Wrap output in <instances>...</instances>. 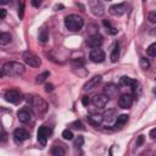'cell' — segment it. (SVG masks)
<instances>
[{"label": "cell", "mask_w": 156, "mask_h": 156, "mask_svg": "<svg viewBox=\"0 0 156 156\" xmlns=\"http://www.w3.org/2000/svg\"><path fill=\"white\" fill-rule=\"evenodd\" d=\"M1 69H2L4 76H7V77H20V76H22L24 73L26 67L21 62L9 61V62L4 63Z\"/></svg>", "instance_id": "obj_1"}, {"label": "cell", "mask_w": 156, "mask_h": 156, "mask_svg": "<svg viewBox=\"0 0 156 156\" xmlns=\"http://www.w3.org/2000/svg\"><path fill=\"white\" fill-rule=\"evenodd\" d=\"M27 102L32 106V110L38 116H43L48 111V107H49L48 106V102L43 98H40L38 95H30V96H28L27 98Z\"/></svg>", "instance_id": "obj_2"}, {"label": "cell", "mask_w": 156, "mask_h": 156, "mask_svg": "<svg viewBox=\"0 0 156 156\" xmlns=\"http://www.w3.org/2000/svg\"><path fill=\"white\" fill-rule=\"evenodd\" d=\"M83 24H84V20L80 16H78V15L72 13V15H68L65 18V26L71 32H78V30H80L82 27H83Z\"/></svg>", "instance_id": "obj_3"}, {"label": "cell", "mask_w": 156, "mask_h": 156, "mask_svg": "<svg viewBox=\"0 0 156 156\" xmlns=\"http://www.w3.org/2000/svg\"><path fill=\"white\" fill-rule=\"evenodd\" d=\"M22 58L26 62V65H28L30 67H39L41 65V60L39 58V56H37L35 54H33L30 51H24L22 55Z\"/></svg>", "instance_id": "obj_4"}, {"label": "cell", "mask_w": 156, "mask_h": 156, "mask_svg": "<svg viewBox=\"0 0 156 156\" xmlns=\"http://www.w3.org/2000/svg\"><path fill=\"white\" fill-rule=\"evenodd\" d=\"M89 9L94 16H102L105 13V7L100 0H89Z\"/></svg>", "instance_id": "obj_5"}, {"label": "cell", "mask_w": 156, "mask_h": 156, "mask_svg": "<svg viewBox=\"0 0 156 156\" xmlns=\"http://www.w3.org/2000/svg\"><path fill=\"white\" fill-rule=\"evenodd\" d=\"M50 133H51V130L49 129V127H46V126L39 127L38 133H37V138H38V141H39V144L41 146L46 145V141H48V138H49Z\"/></svg>", "instance_id": "obj_6"}, {"label": "cell", "mask_w": 156, "mask_h": 156, "mask_svg": "<svg viewBox=\"0 0 156 156\" xmlns=\"http://www.w3.org/2000/svg\"><path fill=\"white\" fill-rule=\"evenodd\" d=\"M126 11H127V4H126V2L111 5L110 9H108V12H110L112 16H116V17H119V16L124 15Z\"/></svg>", "instance_id": "obj_7"}, {"label": "cell", "mask_w": 156, "mask_h": 156, "mask_svg": "<svg viewBox=\"0 0 156 156\" xmlns=\"http://www.w3.org/2000/svg\"><path fill=\"white\" fill-rule=\"evenodd\" d=\"M102 44V37L98 33L95 34H90V37L87 39V45L91 49H96V48H100Z\"/></svg>", "instance_id": "obj_8"}, {"label": "cell", "mask_w": 156, "mask_h": 156, "mask_svg": "<svg viewBox=\"0 0 156 156\" xmlns=\"http://www.w3.org/2000/svg\"><path fill=\"white\" fill-rule=\"evenodd\" d=\"M89 58H90L91 62L100 63V62H102V61L105 60V52H104L101 49H99V48L93 49V50L90 51V54H89Z\"/></svg>", "instance_id": "obj_9"}, {"label": "cell", "mask_w": 156, "mask_h": 156, "mask_svg": "<svg viewBox=\"0 0 156 156\" xmlns=\"http://www.w3.org/2000/svg\"><path fill=\"white\" fill-rule=\"evenodd\" d=\"M108 102V98L105 94H98L91 99V104L98 108H104Z\"/></svg>", "instance_id": "obj_10"}, {"label": "cell", "mask_w": 156, "mask_h": 156, "mask_svg": "<svg viewBox=\"0 0 156 156\" xmlns=\"http://www.w3.org/2000/svg\"><path fill=\"white\" fill-rule=\"evenodd\" d=\"M133 95L132 94H123L118 98V106L121 108H129L133 104Z\"/></svg>", "instance_id": "obj_11"}, {"label": "cell", "mask_w": 156, "mask_h": 156, "mask_svg": "<svg viewBox=\"0 0 156 156\" xmlns=\"http://www.w3.org/2000/svg\"><path fill=\"white\" fill-rule=\"evenodd\" d=\"M101 79H102V77L99 74V76H94L93 78H90L84 85H83V90H85V91H90V90H93L94 88H96L98 85H99V83L101 82Z\"/></svg>", "instance_id": "obj_12"}, {"label": "cell", "mask_w": 156, "mask_h": 156, "mask_svg": "<svg viewBox=\"0 0 156 156\" xmlns=\"http://www.w3.org/2000/svg\"><path fill=\"white\" fill-rule=\"evenodd\" d=\"M13 139L16 143H22V141L29 139V133L23 128H17L13 132Z\"/></svg>", "instance_id": "obj_13"}, {"label": "cell", "mask_w": 156, "mask_h": 156, "mask_svg": "<svg viewBox=\"0 0 156 156\" xmlns=\"http://www.w3.org/2000/svg\"><path fill=\"white\" fill-rule=\"evenodd\" d=\"M5 100L11 104H16L21 100V94L17 90H9L5 93Z\"/></svg>", "instance_id": "obj_14"}, {"label": "cell", "mask_w": 156, "mask_h": 156, "mask_svg": "<svg viewBox=\"0 0 156 156\" xmlns=\"http://www.w3.org/2000/svg\"><path fill=\"white\" fill-rule=\"evenodd\" d=\"M17 117L20 119V122L22 123H28L30 119H32V112L27 108H22L17 112Z\"/></svg>", "instance_id": "obj_15"}, {"label": "cell", "mask_w": 156, "mask_h": 156, "mask_svg": "<svg viewBox=\"0 0 156 156\" xmlns=\"http://www.w3.org/2000/svg\"><path fill=\"white\" fill-rule=\"evenodd\" d=\"M117 93H118V88H117V85H115V84H112V83L106 84L105 88H104V94H105L108 99L116 96Z\"/></svg>", "instance_id": "obj_16"}, {"label": "cell", "mask_w": 156, "mask_h": 156, "mask_svg": "<svg viewBox=\"0 0 156 156\" xmlns=\"http://www.w3.org/2000/svg\"><path fill=\"white\" fill-rule=\"evenodd\" d=\"M116 117H117L116 110H108L107 112H105V113L102 115V121H105V122H107V123H111Z\"/></svg>", "instance_id": "obj_17"}, {"label": "cell", "mask_w": 156, "mask_h": 156, "mask_svg": "<svg viewBox=\"0 0 156 156\" xmlns=\"http://www.w3.org/2000/svg\"><path fill=\"white\" fill-rule=\"evenodd\" d=\"M110 58H111V62H117V60L119 58V45H118V43H116L115 44V46H113V49H112V52H111V56H110Z\"/></svg>", "instance_id": "obj_18"}, {"label": "cell", "mask_w": 156, "mask_h": 156, "mask_svg": "<svg viewBox=\"0 0 156 156\" xmlns=\"http://www.w3.org/2000/svg\"><path fill=\"white\" fill-rule=\"evenodd\" d=\"M135 83H136V80H134V79H132V78H129V77H127V76H123V77L119 79V84H121V85L129 87V88H132Z\"/></svg>", "instance_id": "obj_19"}, {"label": "cell", "mask_w": 156, "mask_h": 156, "mask_svg": "<svg viewBox=\"0 0 156 156\" xmlns=\"http://www.w3.org/2000/svg\"><path fill=\"white\" fill-rule=\"evenodd\" d=\"M128 115H121L118 117H116V122H115V127L116 128H121L122 126H124L128 121Z\"/></svg>", "instance_id": "obj_20"}, {"label": "cell", "mask_w": 156, "mask_h": 156, "mask_svg": "<svg viewBox=\"0 0 156 156\" xmlns=\"http://www.w3.org/2000/svg\"><path fill=\"white\" fill-rule=\"evenodd\" d=\"M88 121L93 126H98L102 122V115H90V116H88Z\"/></svg>", "instance_id": "obj_21"}, {"label": "cell", "mask_w": 156, "mask_h": 156, "mask_svg": "<svg viewBox=\"0 0 156 156\" xmlns=\"http://www.w3.org/2000/svg\"><path fill=\"white\" fill-rule=\"evenodd\" d=\"M38 38H39V40H40L41 43L48 41V39H49V30H48L45 27L40 28V29H39V35H38Z\"/></svg>", "instance_id": "obj_22"}, {"label": "cell", "mask_w": 156, "mask_h": 156, "mask_svg": "<svg viewBox=\"0 0 156 156\" xmlns=\"http://www.w3.org/2000/svg\"><path fill=\"white\" fill-rule=\"evenodd\" d=\"M50 152L54 156H63L65 155V149L62 146H60V145H54L51 147V151Z\"/></svg>", "instance_id": "obj_23"}, {"label": "cell", "mask_w": 156, "mask_h": 156, "mask_svg": "<svg viewBox=\"0 0 156 156\" xmlns=\"http://www.w3.org/2000/svg\"><path fill=\"white\" fill-rule=\"evenodd\" d=\"M11 41V34L2 32L0 33V45H7Z\"/></svg>", "instance_id": "obj_24"}, {"label": "cell", "mask_w": 156, "mask_h": 156, "mask_svg": "<svg viewBox=\"0 0 156 156\" xmlns=\"http://www.w3.org/2000/svg\"><path fill=\"white\" fill-rule=\"evenodd\" d=\"M102 23H104V26H105L106 30H107L110 34H112V35H113V34H117V32H118V30H117L115 27H112V26H111L110 21H107V20H104V22H102Z\"/></svg>", "instance_id": "obj_25"}, {"label": "cell", "mask_w": 156, "mask_h": 156, "mask_svg": "<svg viewBox=\"0 0 156 156\" xmlns=\"http://www.w3.org/2000/svg\"><path fill=\"white\" fill-rule=\"evenodd\" d=\"M146 54L150 57H155L156 56V43H152L147 49H146Z\"/></svg>", "instance_id": "obj_26"}, {"label": "cell", "mask_w": 156, "mask_h": 156, "mask_svg": "<svg viewBox=\"0 0 156 156\" xmlns=\"http://www.w3.org/2000/svg\"><path fill=\"white\" fill-rule=\"evenodd\" d=\"M49 76H50V73L48 72V71H45V72H43L41 74H39V76H37V78H35V82L37 83H43L46 78H49Z\"/></svg>", "instance_id": "obj_27"}, {"label": "cell", "mask_w": 156, "mask_h": 156, "mask_svg": "<svg viewBox=\"0 0 156 156\" xmlns=\"http://www.w3.org/2000/svg\"><path fill=\"white\" fill-rule=\"evenodd\" d=\"M62 138H63L65 140H72V139H73V133H72V130L65 129V130L62 132Z\"/></svg>", "instance_id": "obj_28"}, {"label": "cell", "mask_w": 156, "mask_h": 156, "mask_svg": "<svg viewBox=\"0 0 156 156\" xmlns=\"http://www.w3.org/2000/svg\"><path fill=\"white\" fill-rule=\"evenodd\" d=\"M140 67H141L143 69H147V68L150 67V62H149V60L145 58V57H141V58H140Z\"/></svg>", "instance_id": "obj_29"}, {"label": "cell", "mask_w": 156, "mask_h": 156, "mask_svg": "<svg viewBox=\"0 0 156 156\" xmlns=\"http://www.w3.org/2000/svg\"><path fill=\"white\" fill-rule=\"evenodd\" d=\"M69 127H72V128H74V129H84V127H83V124H82L80 121H74V122H72V123L69 124Z\"/></svg>", "instance_id": "obj_30"}, {"label": "cell", "mask_w": 156, "mask_h": 156, "mask_svg": "<svg viewBox=\"0 0 156 156\" xmlns=\"http://www.w3.org/2000/svg\"><path fill=\"white\" fill-rule=\"evenodd\" d=\"M83 144H84V138H83L82 135H78V138L74 140V146H77V147H80Z\"/></svg>", "instance_id": "obj_31"}, {"label": "cell", "mask_w": 156, "mask_h": 156, "mask_svg": "<svg viewBox=\"0 0 156 156\" xmlns=\"http://www.w3.org/2000/svg\"><path fill=\"white\" fill-rule=\"evenodd\" d=\"M23 13H24V4L21 2L20 6H18V16H20V18H23Z\"/></svg>", "instance_id": "obj_32"}, {"label": "cell", "mask_w": 156, "mask_h": 156, "mask_svg": "<svg viewBox=\"0 0 156 156\" xmlns=\"http://www.w3.org/2000/svg\"><path fill=\"white\" fill-rule=\"evenodd\" d=\"M147 18H149V21L151 22V23H155L156 22V12H150L149 15H147Z\"/></svg>", "instance_id": "obj_33"}, {"label": "cell", "mask_w": 156, "mask_h": 156, "mask_svg": "<svg viewBox=\"0 0 156 156\" xmlns=\"http://www.w3.org/2000/svg\"><path fill=\"white\" fill-rule=\"evenodd\" d=\"M89 102H90L89 96H83V98H82V104H83L84 106H88V105H89Z\"/></svg>", "instance_id": "obj_34"}, {"label": "cell", "mask_w": 156, "mask_h": 156, "mask_svg": "<svg viewBox=\"0 0 156 156\" xmlns=\"http://www.w3.org/2000/svg\"><path fill=\"white\" fill-rule=\"evenodd\" d=\"M52 90H54V84H50V83H49V84L45 85V91H46V93H51Z\"/></svg>", "instance_id": "obj_35"}, {"label": "cell", "mask_w": 156, "mask_h": 156, "mask_svg": "<svg viewBox=\"0 0 156 156\" xmlns=\"http://www.w3.org/2000/svg\"><path fill=\"white\" fill-rule=\"evenodd\" d=\"M143 141H144V136L143 135H139L138 136V140H136V146H140L143 144Z\"/></svg>", "instance_id": "obj_36"}, {"label": "cell", "mask_w": 156, "mask_h": 156, "mask_svg": "<svg viewBox=\"0 0 156 156\" xmlns=\"http://www.w3.org/2000/svg\"><path fill=\"white\" fill-rule=\"evenodd\" d=\"M40 4H41V0H32V5H33L34 7H39Z\"/></svg>", "instance_id": "obj_37"}, {"label": "cell", "mask_w": 156, "mask_h": 156, "mask_svg": "<svg viewBox=\"0 0 156 156\" xmlns=\"http://www.w3.org/2000/svg\"><path fill=\"white\" fill-rule=\"evenodd\" d=\"M7 15V11L5 9H0V18H5Z\"/></svg>", "instance_id": "obj_38"}, {"label": "cell", "mask_w": 156, "mask_h": 156, "mask_svg": "<svg viewBox=\"0 0 156 156\" xmlns=\"http://www.w3.org/2000/svg\"><path fill=\"white\" fill-rule=\"evenodd\" d=\"M155 135H156V128H152L150 130V138L151 139H155Z\"/></svg>", "instance_id": "obj_39"}, {"label": "cell", "mask_w": 156, "mask_h": 156, "mask_svg": "<svg viewBox=\"0 0 156 156\" xmlns=\"http://www.w3.org/2000/svg\"><path fill=\"white\" fill-rule=\"evenodd\" d=\"M1 140H5V133H2L1 130H0V141Z\"/></svg>", "instance_id": "obj_40"}, {"label": "cell", "mask_w": 156, "mask_h": 156, "mask_svg": "<svg viewBox=\"0 0 156 156\" xmlns=\"http://www.w3.org/2000/svg\"><path fill=\"white\" fill-rule=\"evenodd\" d=\"M10 0H0V5H5V4H9Z\"/></svg>", "instance_id": "obj_41"}, {"label": "cell", "mask_w": 156, "mask_h": 156, "mask_svg": "<svg viewBox=\"0 0 156 156\" xmlns=\"http://www.w3.org/2000/svg\"><path fill=\"white\" fill-rule=\"evenodd\" d=\"M57 9H63V6H62V5H56V6H55V10L57 11Z\"/></svg>", "instance_id": "obj_42"}, {"label": "cell", "mask_w": 156, "mask_h": 156, "mask_svg": "<svg viewBox=\"0 0 156 156\" xmlns=\"http://www.w3.org/2000/svg\"><path fill=\"white\" fill-rule=\"evenodd\" d=\"M2 76H4V73H2V69L0 68V77H2Z\"/></svg>", "instance_id": "obj_43"}, {"label": "cell", "mask_w": 156, "mask_h": 156, "mask_svg": "<svg viewBox=\"0 0 156 156\" xmlns=\"http://www.w3.org/2000/svg\"><path fill=\"white\" fill-rule=\"evenodd\" d=\"M107 1H110V0H107Z\"/></svg>", "instance_id": "obj_44"}]
</instances>
